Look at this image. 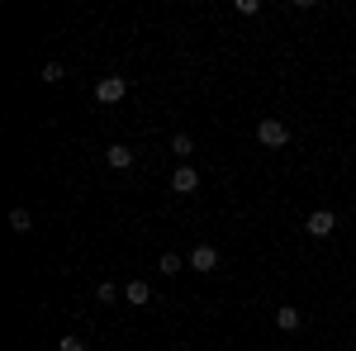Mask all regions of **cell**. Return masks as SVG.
I'll list each match as a JSON object with an SVG mask.
<instances>
[{
    "label": "cell",
    "mask_w": 356,
    "mask_h": 351,
    "mask_svg": "<svg viewBox=\"0 0 356 351\" xmlns=\"http://www.w3.org/2000/svg\"><path fill=\"white\" fill-rule=\"evenodd\" d=\"M171 152H176V157L186 162V157L195 152V138H191V133H176V138H171Z\"/></svg>",
    "instance_id": "cell-11"
},
{
    "label": "cell",
    "mask_w": 356,
    "mask_h": 351,
    "mask_svg": "<svg viewBox=\"0 0 356 351\" xmlns=\"http://www.w3.org/2000/svg\"><path fill=\"white\" fill-rule=\"evenodd\" d=\"M257 142H261V147H285V142H290V129H285V119L266 114V119L257 124Z\"/></svg>",
    "instance_id": "cell-1"
},
{
    "label": "cell",
    "mask_w": 356,
    "mask_h": 351,
    "mask_svg": "<svg viewBox=\"0 0 356 351\" xmlns=\"http://www.w3.org/2000/svg\"><path fill=\"white\" fill-rule=\"evenodd\" d=\"M105 162H110L114 171H129V166H134V147H124V142H110V147H105Z\"/></svg>",
    "instance_id": "cell-6"
},
{
    "label": "cell",
    "mask_w": 356,
    "mask_h": 351,
    "mask_svg": "<svg viewBox=\"0 0 356 351\" xmlns=\"http://www.w3.org/2000/svg\"><path fill=\"white\" fill-rule=\"evenodd\" d=\"M95 299H100V304H114V299H119V285H110V280H100V290H95Z\"/></svg>",
    "instance_id": "cell-13"
},
{
    "label": "cell",
    "mask_w": 356,
    "mask_h": 351,
    "mask_svg": "<svg viewBox=\"0 0 356 351\" xmlns=\"http://www.w3.org/2000/svg\"><path fill=\"white\" fill-rule=\"evenodd\" d=\"M238 15H261V0H238Z\"/></svg>",
    "instance_id": "cell-15"
},
{
    "label": "cell",
    "mask_w": 356,
    "mask_h": 351,
    "mask_svg": "<svg viewBox=\"0 0 356 351\" xmlns=\"http://www.w3.org/2000/svg\"><path fill=\"white\" fill-rule=\"evenodd\" d=\"M171 190H176V195H195V190H200V171H195L191 162H181L171 171Z\"/></svg>",
    "instance_id": "cell-5"
},
{
    "label": "cell",
    "mask_w": 356,
    "mask_h": 351,
    "mask_svg": "<svg viewBox=\"0 0 356 351\" xmlns=\"http://www.w3.org/2000/svg\"><path fill=\"white\" fill-rule=\"evenodd\" d=\"M124 299H129V304H152V285H147V280H129V285H124Z\"/></svg>",
    "instance_id": "cell-8"
},
{
    "label": "cell",
    "mask_w": 356,
    "mask_h": 351,
    "mask_svg": "<svg viewBox=\"0 0 356 351\" xmlns=\"http://www.w3.org/2000/svg\"><path fill=\"white\" fill-rule=\"evenodd\" d=\"M304 233H309V238H332V233H337V214H332V209H314V214L304 218Z\"/></svg>",
    "instance_id": "cell-2"
},
{
    "label": "cell",
    "mask_w": 356,
    "mask_h": 351,
    "mask_svg": "<svg viewBox=\"0 0 356 351\" xmlns=\"http://www.w3.org/2000/svg\"><path fill=\"white\" fill-rule=\"evenodd\" d=\"M280 351H290V347H280Z\"/></svg>",
    "instance_id": "cell-16"
},
{
    "label": "cell",
    "mask_w": 356,
    "mask_h": 351,
    "mask_svg": "<svg viewBox=\"0 0 356 351\" xmlns=\"http://www.w3.org/2000/svg\"><path fill=\"white\" fill-rule=\"evenodd\" d=\"M124 95H129V81H124V76H100V81H95V100H100V105H119Z\"/></svg>",
    "instance_id": "cell-3"
},
{
    "label": "cell",
    "mask_w": 356,
    "mask_h": 351,
    "mask_svg": "<svg viewBox=\"0 0 356 351\" xmlns=\"http://www.w3.org/2000/svg\"><path fill=\"white\" fill-rule=\"evenodd\" d=\"M181 266H191V261H181L176 252H162V256H157V270H162V275H181Z\"/></svg>",
    "instance_id": "cell-10"
},
{
    "label": "cell",
    "mask_w": 356,
    "mask_h": 351,
    "mask_svg": "<svg viewBox=\"0 0 356 351\" xmlns=\"http://www.w3.org/2000/svg\"><path fill=\"white\" fill-rule=\"evenodd\" d=\"M57 351H86V342H81V337H62V342H57Z\"/></svg>",
    "instance_id": "cell-14"
},
{
    "label": "cell",
    "mask_w": 356,
    "mask_h": 351,
    "mask_svg": "<svg viewBox=\"0 0 356 351\" xmlns=\"http://www.w3.org/2000/svg\"><path fill=\"white\" fill-rule=\"evenodd\" d=\"M300 323H304V313L295 304H280V309H275V327H280V332H295Z\"/></svg>",
    "instance_id": "cell-7"
},
{
    "label": "cell",
    "mask_w": 356,
    "mask_h": 351,
    "mask_svg": "<svg viewBox=\"0 0 356 351\" xmlns=\"http://www.w3.org/2000/svg\"><path fill=\"white\" fill-rule=\"evenodd\" d=\"M186 261H191V270L209 275V270H219V247H214V243H200L191 256H186Z\"/></svg>",
    "instance_id": "cell-4"
},
{
    "label": "cell",
    "mask_w": 356,
    "mask_h": 351,
    "mask_svg": "<svg viewBox=\"0 0 356 351\" xmlns=\"http://www.w3.org/2000/svg\"><path fill=\"white\" fill-rule=\"evenodd\" d=\"M10 233H19V238H29V233H33V218H29V209H19V204L10 209Z\"/></svg>",
    "instance_id": "cell-9"
},
{
    "label": "cell",
    "mask_w": 356,
    "mask_h": 351,
    "mask_svg": "<svg viewBox=\"0 0 356 351\" xmlns=\"http://www.w3.org/2000/svg\"><path fill=\"white\" fill-rule=\"evenodd\" d=\"M62 76H67V72H62V62H48V67H43V76H38V81H43V85H57V81H62Z\"/></svg>",
    "instance_id": "cell-12"
}]
</instances>
